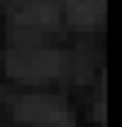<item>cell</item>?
<instances>
[{"label": "cell", "mask_w": 122, "mask_h": 127, "mask_svg": "<svg viewBox=\"0 0 122 127\" xmlns=\"http://www.w3.org/2000/svg\"><path fill=\"white\" fill-rule=\"evenodd\" d=\"M15 115L42 127H73V110L56 95H25L15 103Z\"/></svg>", "instance_id": "6da1fadb"}, {"label": "cell", "mask_w": 122, "mask_h": 127, "mask_svg": "<svg viewBox=\"0 0 122 127\" xmlns=\"http://www.w3.org/2000/svg\"><path fill=\"white\" fill-rule=\"evenodd\" d=\"M7 71L25 81H44L61 73V56L49 49H15L7 54Z\"/></svg>", "instance_id": "7a4b0ae2"}, {"label": "cell", "mask_w": 122, "mask_h": 127, "mask_svg": "<svg viewBox=\"0 0 122 127\" xmlns=\"http://www.w3.org/2000/svg\"><path fill=\"white\" fill-rule=\"evenodd\" d=\"M12 17L22 25H54L59 20V10L51 0H20Z\"/></svg>", "instance_id": "3957f363"}, {"label": "cell", "mask_w": 122, "mask_h": 127, "mask_svg": "<svg viewBox=\"0 0 122 127\" xmlns=\"http://www.w3.org/2000/svg\"><path fill=\"white\" fill-rule=\"evenodd\" d=\"M68 17L81 27H93L103 20L105 0H66Z\"/></svg>", "instance_id": "277c9868"}]
</instances>
